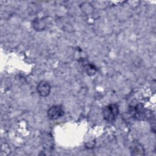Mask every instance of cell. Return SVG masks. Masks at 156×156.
<instances>
[{
  "label": "cell",
  "mask_w": 156,
  "mask_h": 156,
  "mask_svg": "<svg viewBox=\"0 0 156 156\" xmlns=\"http://www.w3.org/2000/svg\"><path fill=\"white\" fill-rule=\"evenodd\" d=\"M129 113L130 116L137 120L146 121L151 120L153 116L150 111L144 108L142 104H138L135 106H131L129 107Z\"/></svg>",
  "instance_id": "obj_1"
},
{
  "label": "cell",
  "mask_w": 156,
  "mask_h": 156,
  "mask_svg": "<svg viewBox=\"0 0 156 156\" xmlns=\"http://www.w3.org/2000/svg\"><path fill=\"white\" fill-rule=\"evenodd\" d=\"M104 119L108 122H114L119 114V108L116 104H110L106 105L102 111Z\"/></svg>",
  "instance_id": "obj_2"
},
{
  "label": "cell",
  "mask_w": 156,
  "mask_h": 156,
  "mask_svg": "<svg viewBox=\"0 0 156 156\" xmlns=\"http://www.w3.org/2000/svg\"><path fill=\"white\" fill-rule=\"evenodd\" d=\"M64 109L60 105H55L51 107L47 112L48 118L51 120H55L61 118L64 115Z\"/></svg>",
  "instance_id": "obj_3"
},
{
  "label": "cell",
  "mask_w": 156,
  "mask_h": 156,
  "mask_svg": "<svg viewBox=\"0 0 156 156\" xmlns=\"http://www.w3.org/2000/svg\"><path fill=\"white\" fill-rule=\"evenodd\" d=\"M37 90L38 94L42 97H47L51 91V85L46 80L40 81L37 87Z\"/></svg>",
  "instance_id": "obj_4"
},
{
  "label": "cell",
  "mask_w": 156,
  "mask_h": 156,
  "mask_svg": "<svg viewBox=\"0 0 156 156\" xmlns=\"http://www.w3.org/2000/svg\"><path fill=\"white\" fill-rule=\"evenodd\" d=\"M132 155H144V149L141 144L134 143L130 148Z\"/></svg>",
  "instance_id": "obj_5"
},
{
  "label": "cell",
  "mask_w": 156,
  "mask_h": 156,
  "mask_svg": "<svg viewBox=\"0 0 156 156\" xmlns=\"http://www.w3.org/2000/svg\"><path fill=\"white\" fill-rule=\"evenodd\" d=\"M32 26L35 30L40 31L45 29L46 23L43 19H35L33 21Z\"/></svg>",
  "instance_id": "obj_6"
},
{
  "label": "cell",
  "mask_w": 156,
  "mask_h": 156,
  "mask_svg": "<svg viewBox=\"0 0 156 156\" xmlns=\"http://www.w3.org/2000/svg\"><path fill=\"white\" fill-rule=\"evenodd\" d=\"M84 68H85V71L87 74L90 76L94 75L98 71L96 66L94 65L91 64V63L86 64L84 66Z\"/></svg>",
  "instance_id": "obj_7"
},
{
  "label": "cell",
  "mask_w": 156,
  "mask_h": 156,
  "mask_svg": "<svg viewBox=\"0 0 156 156\" xmlns=\"http://www.w3.org/2000/svg\"><path fill=\"white\" fill-rule=\"evenodd\" d=\"M80 8L82 10V12H85L87 14H90L91 13L93 12V6L91 5V4L88 3V2H85L82 4V5L80 6Z\"/></svg>",
  "instance_id": "obj_8"
}]
</instances>
